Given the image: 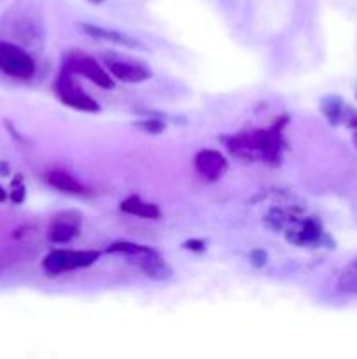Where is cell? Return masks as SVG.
I'll use <instances>...</instances> for the list:
<instances>
[{"instance_id":"obj_19","label":"cell","mask_w":357,"mask_h":359,"mask_svg":"<svg viewBox=\"0 0 357 359\" xmlns=\"http://www.w3.org/2000/svg\"><path fill=\"white\" fill-rule=\"evenodd\" d=\"M266 259H268V256H266V252L262 251V249H255V251L251 252V262L255 269H261V266H265Z\"/></svg>"},{"instance_id":"obj_5","label":"cell","mask_w":357,"mask_h":359,"mask_svg":"<svg viewBox=\"0 0 357 359\" xmlns=\"http://www.w3.org/2000/svg\"><path fill=\"white\" fill-rule=\"evenodd\" d=\"M284 230H286L287 242L298 248H315V245H321L326 238L322 224L317 217H298L293 214Z\"/></svg>"},{"instance_id":"obj_23","label":"cell","mask_w":357,"mask_h":359,"mask_svg":"<svg viewBox=\"0 0 357 359\" xmlns=\"http://www.w3.org/2000/svg\"><path fill=\"white\" fill-rule=\"evenodd\" d=\"M88 2L94 4V6H100V4H104V2H105V0H88Z\"/></svg>"},{"instance_id":"obj_14","label":"cell","mask_w":357,"mask_h":359,"mask_svg":"<svg viewBox=\"0 0 357 359\" xmlns=\"http://www.w3.org/2000/svg\"><path fill=\"white\" fill-rule=\"evenodd\" d=\"M338 291L350 297H357V258L346 263L338 277Z\"/></svg>"},{"instance_id":"obj_3","label":"cell","mask_w":357,"mask_h":359,"mask_svg":"<svg viewBox=\"0 0 357 359\" xmlns=\"http://www.w3.org/2000/svg\"><path fill=\"white\" fill-rule=\"evenodd\" d=\"M100 251H66V249H55L49 252L42 262V266L51 276H58L63 272L88 269L94 265L100 258Z\"/></svg>"},{"instance_id":"obj_4","label":"cell","mask_w":357,"mask_h":359,"mask_svg":"<svg viewBox=\"0 0 357 359\" xmlns=\"http://www.w3.org/2000/svg\"><path fill=\"white\" fill-rule=\"evenodd\" d=\"M55 93L59 98V102L69 107L76 109L80 112H98L100 111V105L94 100L93 97L86 93L83 88L77 84V81L74 79V74L69 70H62V74L58 76L55 83Z\"/></svg>"},{"instance_id":"obj_8","label":"cell","mask_w":357,"mask_h":359,"mask_svg":"<svg viewBox=\"0 0 357 359\" xmlns=\"http://www.w3.org/2000/svg\"><path fill=\"white\" fill-rule=\"evenodd\" d=\"M83 216L77 210H59L51 217L48 226V238L52 244H66L80 233Z\"/></svg>"},{"instance_id":"obj_10","label":"cell","mask_w":357,"mask_h":359,"mask_svg":"<svg viewBox=\"0 0 357 359\" xmlns=\"http://www.w3.org/2000/svg\"><path fill=\"white\" fill-rule=\"evenodd\" d=\"M133 258H136L140 270H142L149 279L168 280L172 277V269L167 263V259H164L160 252L154 251L153 248H147L146 251L133 256Z\"/></svg>"},{"instance_id":"obj_13","label":"cell","mask_w":357,"mask_h":359,"mask_svg":"<svg viewBox=\"0 0 357 359\" xmlns=\"http://www.w3.org/2000/svg\"><path fill=\"white\" fill-rule=\"evenodd\" d=\"M49 184L52 188L59 189L63 193H70V195H84L88 193V188L83 184V182L77 181L74 175H70L69 172H63V170H52L46 175Z\"/></svg>"},{"instance_id":"obj_22","label":"cell","mask_w":357,"mask_h":359,"mask_svg":"<svg viewBox=\"0 0 357 359\" xmlns=\"http://www.w3.org/2000/svg\"><path fill=\"white\" fill-rule=\"evenodd\" d=\"M7 198V195H6V191H4V188H0V202H4V200Z\"/></svg>"},{"instance_id":"obj_7","label":"cell","mask_w":357,"mask_h":359,"mask_svg":"<svg viewBox=\"0 0 357 359\" xmlns=\"http://www.w3.org/2000/svg\"><path fill=\"white\" fill-rule=\"evenodd\" d=\"M105 67L114 79L122 81L128 84L146 83L153 77V70L139 60L128 58V56H105Z\"/></svg>"},{"instance_id":"obj_6","label":"cell","mask_w":357,"mask_h":359,"mask_svg":"<svg viewBox=\"0 0 357 359\" xmlns=\"http://www.w3.org/2000/svg\"><path fill=\"white\" fill-rule=\"evenodd\" d=\"M0 70L14 79H30L35 74V62L24 49L13 42H0Z\"/></svg>"},{"instance_id":"obj_2","label":"cell","mask_w":357,"mask_h":359,"mask_svg":"<svg viewBox=\"0 0 357 359\" xmlns=\"http://www.w3.org/2000/svg\"><path fill=\"white\" fill-rule=\"evenodd\" d=\"M63 70H69L72 74H79V76L86 77L91 83L97 86L104 88V90H112L114 88V79L105 70L93 56L86 55L83 51H69L63 56Z\"/></svg>"},{"instance_id":"obj_16","label":"cell","mask_w":357,"mask_h":359,"mask_svg":"<svg viewBox=\"0 0 357 359\" xmlns=\"http://www.w3.org/2000/svg\"><path fill=\"white\" fill-rule=\"evenodd\" d=\"M147 249V245H140V244H133V242H114V244H111L107 248V252L108 255H125L128 256V258H133V256L140 255V252H144Z\"/></svg>"},{"instance_id":"obj_1","label":"cell","mask_w":357,"mask_h":359,"mask_svg":"<svg viewBox=\"0 0 357 359\" xmlns=\"http://www.w3.org/2000/svg\"><path fill=\"white\" fill-rule=\"evenodd\" d=\"M284 123H275L265 130H252L247 133H238L224 139L231 154L247 161L261 160L266 163L279 165L282 160L284 147Z\"/></svg>"},{"instance_id":"obj_15","label":"cell","mask_w":357,"mask_h":359,"mask_svg":"<svg viewBox=\"0 0 357 359\" xmlns=\"http://www.w3.org/2000/svg\"><path fill=\"white\" fill-rule=\"evenodd\" d=\"M322 112H324L326 118L331 123H338L340 119H343V112H345V107H343L342 100L338 97H328L322 100Z\"/></svg>"},{"instance_id":"obj_9","label":"cell","mask_w":357,"mask_h":359,"mask_svg":"<svg viewBox=\"0 0 357 359\" xmlns=\"http://www.w3.org/2000/svg\"><path fill=\"white\" fill-rule=\"evenodd\" d=\"M195 168L206 181H219L227 170V160L220 151L202 149L195 156Z\"/></svg>"},{"instance_id":"obj_11","label":"cell","mask_w":357,"mask_h":359,"mask_svg":"<svg viewBox=\"0 0 357 359\" xmlns=\"http://www.w3.org/2000/svg\"><path fill=\"white\" fill-rule=\"evenodd\" d=\"M84 32H86L90 37L98 39V41H105V42H112L115 46H122V48H139V41H135L130 35L122 34V32L118 30H108L105 27H98L94 23H83L80 25Z\"/></svg>"},{"instance_id":"obj_17","label":"cell","mask_w":357,"mask_h":359,"mask_svg":"<svg viewBox=\"0 0 357 359\" xmlns=\"http://www.w3.org/2000/svg\"><path fill=\"white\" fill-rule=\"evenodd\" d=\"M139 128H142L146 133H150V135H158L164 130V123L160 121V119H142V121L136 123Z\"/></svg>"},{"instance_id":"obj_12","label":"cell","mask_w":357,"mask_h":359,"mask_svg":"<svg viewBox=\"0 0 357 359\" xmlns=\"http://www.w3.org/2000/svg\"><path fill=\"white\" fill-rule=\"evenodd\" d=\"M119 209L125 214L144 217V219H160L161 216V210L156 203L146 202V200H142L136 195H132L128 196V198L122 200V202L119 203Z\"/></svg>"},{"instance_id":"obj_21","label":"cell","mask_w":357,"mask_h":359,"mask_svg":"<svg viewBox=\"0 0 357 359\" xmlns=\"http://www.w3.org/2000/svg\"><path fill=\"white\" fill-rule=\"evenodd\" d=\"M0 174H4V175L9 174V167H7L6 161H0Z\"/></svg>"},{"instance_id":"obj_20","label":"cell","mask_w":357,"mask_h":359,"mask_svg":"<svg viewBox=\"0 0 357 359\" xmlns=\"http://www.w3.org/2000/svg\"><path fill=\"white\" fill-rule=\"evenodd\" d=\"M206 245L203 241H198V238H195V241H188L184 242V249H189V251H203Z\"/></svg>"},{"instance_id":"obj_18","label":"cell","mask_w":357,"mask_h":359,"mask_svg":"<svg viewBox=\"0 0 357 359\" xmlns=\"http://www.w3.org/2000/svg\"><path fill=\"white\" fill-rule=\"evenodd\" d=\"M24 198V186L23 182H21L20 175H18L16 179L13 181V189H10V200H13L14 203H21Z\"/></svg>"}]
</instances>
